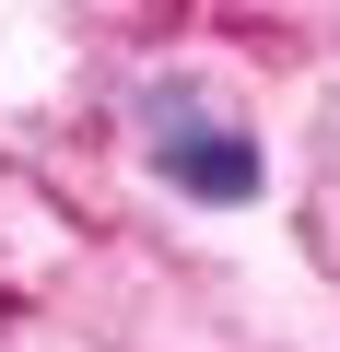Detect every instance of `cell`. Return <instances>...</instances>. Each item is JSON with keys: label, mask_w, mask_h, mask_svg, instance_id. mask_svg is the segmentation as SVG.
Segmentation results:
<instances>
[{"label": "cell", "mask_w": 340, "mask_h": 352, "mask_svg": "<svg viewBox=\"0 0 340 352\" xmlns=\"http://www.w3.org/2000/svg\"><path fill=\"white\" fill-rule=\"evenodd\" d=\"M141 141H152V176H164L177 200H212V212H235V200H258V188H270L258 141H247L235 118H212L188 82H141Z\"/></svg>", "instance_id": "cell-1"}]
</instances>
